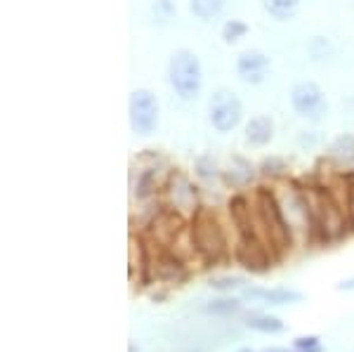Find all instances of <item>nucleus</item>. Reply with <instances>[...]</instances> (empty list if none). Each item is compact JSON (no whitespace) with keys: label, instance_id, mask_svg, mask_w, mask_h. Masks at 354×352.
I'll list each match as a JSON object with an SVG mask.
<instances>
[{"label":"nucleus","instance_id":"obj_6","mask_svg":"<svg viewBox=\"0 0 354 352\" xmlns=\"http://www.w3.org/2000/svg\"><path fill=\"white\" fill-rule=\"evenodd\" d=\"M290 109L305 121H322L328 113V100L322 85L314 81H298L290 88Z\"/></svg>","mask_w":354,"mask_h":352},{"label":"nucleus","instance_id":"obj_22","mask_svg":"<svg viewBox=\"0 0 354 352\" xmlns=\"http://www.w3.org/2000/svg\"><path fill=\"white\" fill-rule=\"evenodd\" d=\"M295 348H298V350L319 348V336H302V338H295Z\"/></svg>","mask_w":354,"mask_h":352},{"label":"nucleus","instance_id":"obj_23","mask_svg":"<svg viewBox=\"0 0 354 352\" xmlns=\"http://www.w3.org/2000/svg\"><path fill=\"white\" fill-rule=\"evenodd\" d=\"M347 215H350V220L354 225V187L350 189V194H347Z\"/></svg>","mask_w":354,"mask_h":352},{"label":"nucleus","instance_id":"obj_20","mask_svg":"<svg viewBox=\"0 0 354 352\" xmlns=\"http://www.w3.org/2000/svg\"><path fill=\"white\" fill-rule=\"evenodd\" d=\"M243 284V279H239V277H222V279H215L210 286L218 288V291H232V288H239Z\"/></svg>","mask_w":354,"mask_h":352},{"label":"nucleus","instance_id":"obj_5","mask_svg":"<svg viewBox=\"0 0 354 352\" xmlns=\"http://www.w3.org/2000/svg\"><path fill=\"white\" fill-rule=\"evenodd\" d=\"M243 118V104L236 98V93L227 88H220L210 95L208 100V123L213 126L215 133L227 135L239 128Z\"/></svg>","mask_w":354,"mask_h":352},{"label":"nucleus","instance_id":"obj_1","mask_svg":"<svg viewBox=\"0 0 354 352\" xmlns=\"http://www.w3.org/2000/svg\"><path fill=\"white\" fill-rule=\"evenodd\" d=\"M168 85L182 102H194L203 88V66L194 50H175L168 59Z\"/></svg>","mask_w":354,"mask_h":352},{"label":"nucleus","instance_id":"obj_18","mask_svg":"<svg viewBox=\"0 0 354 352\" xmlns=\"http://www.w3.org/2000/svg\"><path fill=\"white\" fill-rule=\"evenodd\" d=\"M239 308H241V303H239V300L225 298V300H215V303H210L205 310H208L210 315H222V317H227V315H234V312H239Z\"/></svg>","mask_w":354,"mask_h":352},{"label":"nucleus","instance_id":"obj_16","mask_svg":"<svg viewBox=\"0 0 354 352\" xmlns=\"http://www.w3.org/2000/svg\"><path fill=\"white\" fill-rule=\"evenodd\" d=\"M222 41L227 45H234L239 43L241 38H245V33H248V24L241 19H227L225 24H222Z\"/></svg>","mask_w":354,"mask_h":352},{"label":"nucleus","instance_id":"obj_9","mask_svg":"<svg viewBox=\"0 0 354 352\" xmlns=\"http://www.w3.org/2000/svg\"><path fill=\"white\" fill-rule=\"evenodd\" d=\"M274 130H277V128H274V118L267 116V113H258V116L250 118V121L245 123V128H243L245 145L255 147V149L267 147L274 140Z\"/></svg>","mask_w":354,"mask_h":352},{"label":"nucleus","instance_id":"obj_4","mask_svg":"<svg viewBox=\"0 0 354 352\" xmlns=\"http://www.w3.org/2000/svg\"><path fill=\"white\" fill-rule=\"evenodd\" d=\"M158 118H161V106H158V98L149 88H137L130 93L128 100V121L130 130L140 138H149L156 133Z\"/></svg>","mask_w":354,"mask_h":352},{"label":"nucleus","instance_id":"obj_19","mask_svg":"<svg viewBox=\"0 0 354 352\" xmlns=\"http://www.w3.org/2000/svg\"><path fill=\"white\" fill-rule=\"evenodd\" d=\"M248 326L255 328V331H265V333H277L283 328V324L277 317H258V319H250Z\"/></svg>","mask_w":354,"mask_h":352},{"label":"nucleus","instance_id":"obj_14","mask_svg":"<svg viewBox=\"0 0 354 352\" xmlns=\"http://www.w3.org/2000/svg\"><path fill=\"white\" fill-rule=\"evenodd\" d=\"M149 12H151V19L156 21V24L165 26V24H170V21L175 19L177 5H175V0H151Z\"/></svg>","mask_w":354,"mask_h":352},{"label":"nucleus","instance_id":"obj_24","mask_svg":"<svg viewBox=\"0 0 354 352\" xmlns=\"http://www.w3.org/2000/svg\"><path fill=\"white\" fill-rule=\"evenodd\" d=\"M239 352H253V350H248V348H245V350H239Z\"/></svg>","mask_w":354,"mask_h":352},{"label":"nucleus","instance_id":"obj_10","mask_svg":"<svg viewBox=\"0 0 354 352\" xmlns=\"http://www.w3.org/2000/svg\"><path fill=\"white\" fill-rule=\"evenodd\" d=\"M262 10L270 19L286 24L300 10V0H262Z\"/></svg>","mask_w":354,"mask_h":352},{"label":"nucleus","instance_id":"obj_21","mask_svg":"<svg viewBox=\"0 0 354 352\" xmlns=\"http://www.w3.org/2000/svg\"><path fill=\"white\" fill-rule=\"evenodd\" d=\"M281 170H286V163H283L281 158H267V161L262 163V173L265 175H279Z\"/></svg>","mask_w":354,"mask_h":352},{"label":"nucleus","instance_id":"obj_15","mask_svg":"<svg viewBox=\"0 0 354 352\" xmlns=\"http://www.w3.org/2000/svg\"><path fill=\"white\" fill-rule=\"evenodd\" d=\"M248 296H258L270 300L272 305H283V303H300L302 296L298 291H288V288H274V291H248Z\"/></svg>","mask_w":354,"mask_h":352},{"label":"nucleus","instance_id":"obj_7","mask_svg":"<svg viewBox=\"0 0 354 352\" xmlns=\"http://www.w3.org/2000/svg\"><path fill=\"white\" fill-rule=\"evenodd\" d=\"M236 76L239 81L245 85H262L270 78L272 71V59L267 57L262 50H243L241 55L236 57Z\"/></svg>","mask_w":354,"mask_h":352},{"label":"nucleus","instance_id":"obj_2","mask_svg":"<svg viewBox=\"0 0 354 352\" xmlns=\"http://www.w3.org/2000/svg\"><path fill=\"white\" fill-rule=\"evenodd\" d=\"M258 211H260V223L265 227L267 241L272 243L277 251H286L293 241V230H290L286 215L281 211L279 198L267 189L258 192Z\"/></svg>","mask_w":354,"mask_h":352},{"label":"nucleus","instance_id":"obj_17","mask_svg":"<svg viewBox=\"0 0 354 352\" xmlns=\"http://www.w3.org/2000/svg\"><path fill=\"white\" fill-rule=\"evenodd\" d=\"M196 175L198 178H203V180H213V178H218V163L213 161V156H208V154H203V156H198L196 158Z\"/></svg>","mask_w":354,"mask_h":352},{"label":"nucleus","instance_id":"obj_12","mask_svg":"<svg viewBox=\"0 0 354 352\" xmlns=\"http://www.w3.org/2000/svg\"><path fill=\"white\" fill-rule=\"evenodd\" d=\"M333 43L326 36H312L310 43H307V57L314 64H326V62L333 59Z\"/></svg>","mask_w":354,"mask_h":352},{"label":"nucleus","instance_id":"obj_13","mask_svg":"<svg viewBox=\"0 0 354 352\" xmlns=\"http://www.w3.org/2000/svg\"><path fill=\"white\" fill-rule=\"evenodd\" d=\"M328 154L338 161H352L354 158V135L352 133H342L338 135L328 147Z\"/></svg>","mask_w":354,"mask_h":352},{"label":"nucleus","instance_id":"obj_8","mask_svg":"<svg viewBox=\"0 0 354 352\" xmlns=\"http://www.w3.org/2000/svg\"><path fill=\"white\" fill-rule=\"evenodd\" d=\"M168 196L173 201V211H189L196 213V187H194L185 175H175L168 185Z\"/></svg>","mask_w":354,"mask_h":352},{"label":"nucleus","instance_id":"obj_3","mask_svg":"<svg viewBox=\"0 0 354 352\" xmlns=\"http://www.w3.org/2000/svg\"><path fill=\"white\" fill-rule=\"evenodd\" d=\"M192 243L205 260H218L225 253V234L213 211L198 208L192 220Z\"/></svg>","mask_w":354,"mask_h":352},{"label":"nucleus","instance_id":"obj_11","mask_svg":"<svg viewBox=\"0 0 354 352\" xmlns=\"http://www.w3.org/2000/svg\"><path fill=\"white\" fill-rule=\"evenodd\" d=\"M225 8H227V0H189V12L194 15V19L203 21V24L220 19Z\"/></svg>","mask_w":354,"mask_h":352}]
</instances>
